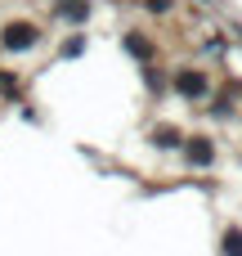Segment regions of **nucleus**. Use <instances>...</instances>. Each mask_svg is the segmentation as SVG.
<instances>
[{
    "label": "nucleus",
    "instance_id": "obj_1",
    "mask_svg": "<svg viewBox=\"0 0 242 256\" xmlns=\"http://www.w3.org/2000/svg\"><path fill=\"white\" fill-rule=\"evenodd\" d=\"M31 40H36V27H9V36H4L9 50H27Z\"/></svg>",
    "mask_w": 242,
    "mask_h": 256
},
{
    "label": "nucleus",
    "instance_id": "obj_2",
    "mask_svg": "<svg viewBox=\"0 0 242 256\" xmlns=\"http://www.w3.org/2000/svg\"><path fill=\"white\" fill-rule=\"evenodd\" d=\"M202 86H207V81H202L198 72H184V76H180V90H184V94H202Z\"/></svg>",
    "mask_w": 242,
    "mask_h": 256
},
{
    "label": "nucleus",
    "instance_id": "obj_4",
    "mask_svg": "<svg viewBox=\"0 0 242 256\" xmlns=\"http://www.w3.org/2000/svg\"><path fill=\"white\" fill-rule=\"evenodd\" d=\"M189 158H193V162H207L211 148H207V144H189Z\"/></svg>",
    "mask_w": 242,
    "mask_h": 256
},
{
    "label": "nucleus",
    "instance_id": "obj_3",
    "mask_svg": "<svg viewBox=\"0 0 242 256\" xmlns=\"http://www.w3.org/2000/svg\"><path fill=\"white\" fill-rule=\"evenodd\" d=\"M58 9H63L67 18H85V0H63Z\"/></svg>",
    "mask_w": 242,
    "mask_h": 256
}]
</instances>
